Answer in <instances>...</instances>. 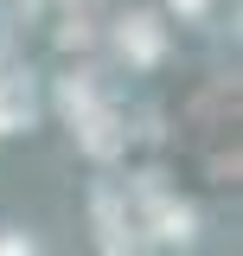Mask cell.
Masks as SVG:
<instances>
[{
    "label": "cell",
    "mask_w": 243,
    "mask_h": 256,
    "mask_svg": "<svg viewBox=\"0 0 243 256\" xmlns=\"http://www.w3.org/2000/svg\"><path fill=\"white\" fill-rule=\"evenodd\" d=\"M122 52H128L134 64H154V58H160V26H154V13L122 20Z\"/></svg>",
    "instance_id": "cell-1"
},
{
    "label": "cell",
    "mask_w": 243,
    "mask_h": 256,
    "mask_svg": "<svg viewBox=\"0 0 243 256\" xmlns=\"http://www.w3.org/2000/svg\"><path fill=\"white\" fill-rule=\"evenodd\" d=\"M32 122V84L26 77H6L0 84V134H13V128Z\"/></svg>",
    "instance_id": "cell-2"
},
{
    "label": "cell",
    "mask_w": 243,
    "mask_h": 256,
    "mask_svg": "<svg viewBox=\"0 0 243 256\" xmlns=\"http://www.w3.org/2000/svg\"><path fill=\"white\" fill-rule=\"evenodd\" d=\"M77 134H84V148H90V154H116V148H122V122L109 116V109L77 116Z\"/></svg>",
    "instance_id": "cell-3"
},
{
    "label": "cell",
    "mask_w": 243,
    "mask_h": 256,
    "mask_svg": "<svg viewBox=\"0 0 243 256\" xmlns=\"http://www.w3.org/2000/svg\"><path fill=\"white\" fill-rule=\"evenodd\" d=\"M64 109H70V116H90L96 109V84L90 77H70V84H64Z\"/></svg>",
    "instance_id": "cell-4"
},
{
    "label": "cell",
    "mask_w": 243,
    "mask_h": 256,
    "mask_svg": "<svg viewBox=\"0 0 243 256\" xmlns=\"http://www.w3.org/2000/svg\"><path fill=\"white\" fill-rule=\"evenodd\" d=\"M58 45H70V52H77V45H90V26H84V20H70V26L58 32Z\"/></svg>",
    "instance_id": "cell-5"
},
{
    "label": "cell",
    "mask_w": 243,
    "mask_h": 256,
    "mask_svg": "<svg viewBox=\"0 0 243 256\" xmlns=\"http://www.w3.org/2000/svg\"><path fill=\"white\" fill-rule=\"evenodd\" d=\"M6 45H13V26H6V13H0V58H6Z\"/></svg>",
    "instance_id": "cell-6"
},
{
    "label": "cell",
    "mask_w": 243,
    "mask_h": 256,
    "mask_svg": "<svg viewBox=\"0 0 243 256\" xmlns=\"http://www.w3.org/2000/svg\"><path fill=\"white\" fill-rule=\"evenodd\" d=\"M0 256H32L26 244H13V237H6V244H0Z\"/></svg>",
    "instance_id": "cell-7"
},
{
    "label": "cell",
    "mask_w": 243,
    "mask_h": 256,
    "mask_svg": "<svg viewBox=\"0 0 243 256\" xmlns=\"http://www.w3.org/2000/svg\"><path fill=\"white\" fill-rule=\"evenodd\" d=\"M173 6H180V13H205V0H173Z\"/></svg>",
    "instance_id": "cell-8"
}]
</instances>
